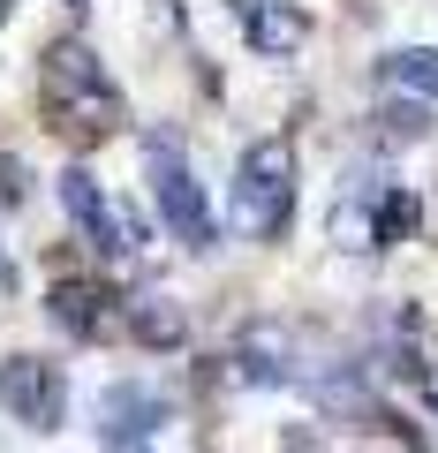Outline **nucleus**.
<instances>
[{
	"mask_svg": "<svg viewBox=\"0 0 438 453\" xmlns=\"http://www.w3.org/2000/svg\"><path fill=\"white\" fill-rule=\"evenodd\" d=\"M386 83L393 91H416V98H438V46H401L386 61Z\"/></svg>",
	"mask_w": 438,
	"mask_h": 453,
	"instance_id": "obj_12",
	"label": "nucleus"
},
{
	"mask_svg": "<svg viewBox=\"0 0 438 453\" xmlns=\"http://www.w3.org/2000/svg\"><path fill=\"white\" fill-rule=\"evenodd\" d=\"M0 408H8L16 423H31V431H61V423H68V378H61V363L8 356V363H0Z\"/></svg>",
	"mask_w": 438,
	"mask_h": 453,
	"instance_id": "obj_4",
	"label": "nucleus"
},
{
	"mask_svg": "<svg viewBox=\"0 0 438 453\" xmlns=\"http://www.w3.org/2000/svg\"><path fill=\"white\" fill-rule=\"evenodd\" d=\"M159 423H166V393H159V386L121 378V386L98 393V431L114 438V446H136V438H151Z\"/></svg>",
	"mask_w": 438,
	"mask_h": 453,
	"instance_id": "obj_6",
	"label": "nucleus"
},
{
	"mask_svg": "<svg viewBox=\"0 0 438 453\" xmlns=\"http://www.w3.org/2000/svg\"><path fill=\"white\" fill-rule=\"evenodd\" d=\"M0 204H23V166L0 159Z\"/></svg>",
	"mask_w": 438,
	"mask_h": 453,
	"instance_id": "obj_14",
	"label": "nucleus"
},
{
	"mask_svg": "<svg viewBox=\"0 0 438 453\" xmlns=\"http://www.w3.org/2000/svg\"><path fill=\"white\" fill-rule=\"evenodd\" d=\"M46 310H53V325H61V333H76V340H98V333H114V325H121L114 295L98 288V280H53Z\"/></svg>",
	"mask_w": 438,
	"mask_h": 453,
	"instance_id": "obj_7",
	"label": "nucleus"
},
{
	"mask_svg": "<svg viewBox=\"0 0 438 453\" xmlns=\"http://www.w3.org/2000/svg\"><path fill=\"white\" fill-rule=\"evenodd\" d=\"M431 401H438V393H431Z\"/></svg>",
	"mask_w": 438,
	"mask_h": 453,
	"instance_id": "obj_18",
	"label": "nucleus"
},
{
	"mask_svg": "<svg viewBox=\"0 0 438 453\" xmlns=\"http://www.w3.org/2000/svg\"><path fill=\"white\" fill-rule=\"evenodd\" d=\"M234 16H242V31H250L257 53H295L310 38V16L288 8V0H234Z\"/></svg>",
	"mask_w": 438,
	"mask_h": 453,
	"instance_id": "obj_8",
	"label": "nucleus"
},
{
	"mask_svg": "<svg viewBox=\"0 0 438 453\" xmlns=\"http://www.w3.org/2000/svg\"><path fill=\"white\" fill-rule=\"evenodd\" d=\"M234 363H242L250 386H288V378H295V333H280V325H257V333H242Z\"/></svg>",
	"mask_w": 438,
	"mask_h": 453,
	"instance_id": "obj_9",
	"label": "nucleus"
},
{
	"mask_svg": "<svg viewBox=\"0 0 438 453\" xmlns=\"http://www.w3.org/2000/svg\"><path fill=\"white\" fill-rule=\"evenodd\" d=\"M408 234H416V196L378 189V211H371V226H363V250H393V242H408Z\"/></svg>",
	"mask_w": 438,
	"mask_h": 453,
	"instance_id": "obj_11",
	"label": "nucleus"
},
{
	"mask_svg": "<svg viewBox=\"0 0 438 453\" xmlns=\"http://www.w3.org/2000/svg\"><path fill=\"white\" fill-rule=\"evenodd\" d=\"M423 129H431V121H423V106H416V98H401V106H386V136H401V144H416Z\"/></svg>",
	"mask_w": 438,
	"mask_h": 453,
	"instance_id": "obj_13",
	"label": "nucleus"
},
{
	"mask_svg": "<svg viewBox=\"0 0 438 453\" xmlns=\"http://www.w3.org/2000/svg\"><path fill=\"white\" fill-rule=\"evenodd\" d=\"M151 204H159L166 234L181 250H211V204H204V189H196V174H189L174 136H151Z\"/></svg>",
	"mask_w": 438,
	"mask_h": 453,
	"instance_id": "obj_3",
	"label": "nucleus"
},
{
	"mask_svg": "<svg viewBox=\"0 0 438 453\" xmlns=\"http://www.w3.org/2000/svg\"><path fill=\"white\" fill-rule=\"evenodd\" d=\"M0 280H8V265H0Z\"/></svg>",
	"mask_w": 438,
	"mask_h": 453,
	"instance_id": "obj_16",
	"label": "nucleus"
},
{
	"mask_svg": "<svg viewBox=\"0 0 438 453\" xmlns=\"http://www.w3.org/2000/svg\"><path fill=\"white\" fill-rule=\"evenodd\" d=\"M121 325H129L136 348H181V340H189V318H181V303H166V295L121 303Z\"/></svg>",
	"mask_w": 438,
	"mask_h": 453,
	"instance_id": "obj_10",
	"label": "nucleus"
},
{
	"mask_svg": "<svg viewBox=\"0 0 438 453\" xmlns=\"http://www.w3.org/2000/svg\"><path fill=\"white\" fill-rule=\"evenodd\" d=\"M68 8H83V0H68Z\"/></svg>",
	"mask_w": 438,
	"mask_h": 453,
	"instance_id": "obj_17",
	"label": "nucleus"
},
{
	"mask_svg": "<svg viewBox=\"0 0 438 453\" xmlns=\"http://www.w3.org/2000/svg\"><path fill=\"white\" fill-rule=\"evenodd\" d=\"M61 204H68V219L83 226V242L98 250V257H129V234H121V211L106 204V189H98L83 166H68L61 174Z\"/></svg>",
	"mask_w": 438,
	"mask_h": 453,
	"instance_id": "obj_5",
	"label": "nucleus"
},
{
	"mask_svg": "<svg viewBox=\"0 0 438 453\" xmlns=\"http://www.w3.org/2000/svg\"><path fill=\"white\" fill-rule=\"evenodd\" d=\"M234 219L257 242H280L288 234V219H295V151L280 136H257L242 151V166H234Z\"/></svg>",
	"mask_w": 438,
	"mask_h": 453,
	"instance_id": "obj_2",
	"label": "nucleus"
},
{
	"mask_svg": "<svg viewBox=\"0 0 438 453\" xmlns=\"http://www.w3.org/2000/svg\"><path fill=\"white\" fill-rule=\"evenodd\" d=\"M8 8H16V0H0V23H8Z\"/></svg>",
	"mask_w": 438,
	"mask_h": 453,
	"instance_id": "obj_15",
	"label": "nucleus"
},
{
	"mask_svg": "<svg viewBox=\"0 0 438 453\" xmlns=\"http://www.w3.org/2000/svg\"><path fill=\"white\" fill-rule=\"evenodd\" d=\"M38 91H46V113L61 121V129H83V136H114L121 129V91H114V76L98 68V53L83 46V38L46 46Z\"/></svg>",
	"mask_w": 438,
	"mask_h": 453,
	"instance_id": "obj_1",
	"label": "nucleus"
}]
</instances>
